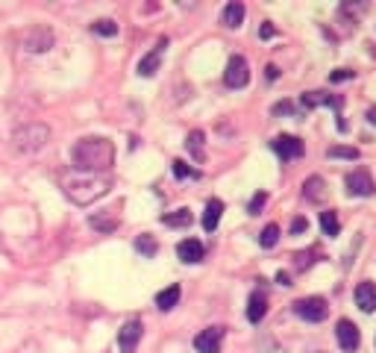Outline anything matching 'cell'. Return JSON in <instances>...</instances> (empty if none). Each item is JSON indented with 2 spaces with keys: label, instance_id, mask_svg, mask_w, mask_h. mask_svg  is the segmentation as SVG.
I'll return each instance as SVG.
<instances>
[{
  "label": "cell",
  "instance_id": "52a82bcc",
  "mask_svg": "<svg viewBox=\"0 0 376 353\" xmlns=\"http://www.w3.org/2000/svg\"><path fill=\"white\" fill-rule=\"evenodd\" d=\"M271 147H273V154H277L282 162H288V159H300L306 154V147H303V142H300L297 136H277L271 142Z\"/></svg>",
  "mask_w": 376,
  "mask_h": 353
},
{
  "label": "cell",
  "instance_id": "f546056e",
  "mask_svg": "<svg viewBox=\"0 0 376 353\" xmlns=\"http://www.w3.org/2000/svg\"><path fill=\"white\" fill-rule=\"evenodd\" d=\"M173 174H177L180 180H185V176H197V171H194V168H188L182 159H177V162H173Z\"/></svg>",
  "mask_w": 376,
  "mask_h": 353
},
{
  "label": "cell",
  "instance_id": "f1b7e54d",
  "mask_svg": "<svg viewBox=\"0 0 376 353\" xmlns=\"http://www.w3.org/2000/svg\"><path fill=\"white\" fill-rule=\"evenodd\" d=\"M265 200H268V195H265V192L253 195V200H250V206H247V212H250V215H259V209L265 206Z\"/></svg>",
  "mask_w": 376,
  "mask_h": 353
},
{
  "label": "cell",
  "instance_id": "4fadbf2b",
  "mask_svg": "<svg viewBox=\"0 0 376 353\" xmlns=\"http://www.w3.org/2000/svg\"><path fill=\"white\" fill-rule=\"evenodd\" d=\"M177 256L191 265V262H200L206 256V247H203V242H197V238H182L177 245Z\"/></svg>",
  "mask_w": 376,
  "mask_h": 353
},
{
  "label": "cell",
  "instance_id": "8fae6325",
  "mask_svg": "<svg viewBox=\"0 0 376 353\" xmlns=\"http://www.w3.org/2000/svg\"><path fill=\"white\" fill-rule=\"evenodd\" d=\"M347 192L356 197H370L373 195V180L365 168H359L353 174H347Z\"/></svg>",
  "mask_w": 376,
  "mask_h": 353
},
{
  "label": "cell",
  "instance_id": "d6a6232c",
  "mask_svg": "<svg viewBox=\"0 0 376 353\" xmlns=\"http://www.w3.org/2000/svg\"><path fill=\"white\" fill-rule=\"evenodd\" d=\"M309 256L311 254H297V268H309V262H311Z\"/></svg>",
  "mask_w": 376,
  "mask_h": 353
},
{
  "label": "cell",
  "instance_id": "d590c367",
  "mask_svg": "<svg viewBox=\"0 0 376 353\" xmlns=\"http://www.w3.org/2000/svg\"><path fill=\"white\" fill-rule=\"evenodd\" d=\"M280 77V68L277 65H268V80H277Z\"/></svg>",
  "mask_w": 376,
  "mask_h": 353
},
{
  "label": "cell",
  "instance_id": "5bb4252c",
  "mask_svg": "<svg viewBox=\"0 0 376 353\" xmlns=\"http://www.w3.org/2000/svg\"><path fill=\"white\" fill-rule=\"evenodd\" d=\"M300 104H303L306 109H315V106H332V109H341L344 100L341 97H332L327 92H306L303 97H300Z\"/></svg>",
  "mask_w": 376,
  "mask_h": 353
},
{
  "label": "cell",
  "instance_id": "4dcf8cb0",
  "mask_svg": "<svg viewBox=\"0 0 376 353\" xmlns=\"http://www.w3.org/2000/svg\"><path fill=\"white\" fill-rule=\"evenodd\" d=\"M353 77H356V71H350V68H338V71L330 74L332 83H344V80H353Z\"/></svg>",
  "mask_w": 376,
  "mask_h": 353
},
{
  "label": "cell",
  "instance_id": "d4e9b609",
  "mask_svg": "<svg viewBox=\"0 0 376 353\" xmlns=\"http://www.w3.org/2000/svg\"><path fill=\"white\" fill-rule=\"evenodd\" d=\"M259 242H262V247H273V245L280 242V227H277V224H268L265 230H262Z\"/></svg>",
  "mask_w": 376,
  "mask_h": 353
},
{
  "label": "cell",
  "instance_id": "4316f807",
  "mask_svg": "<svg viewBox=\"0 0 376 353\" xmlns=\"http://www.w3.org/2000/svg\"><path fill=\"white\" fill-rule=\"evenodd\" d=\"M89 224L94 227V230H100V233H112L118 227V221L115 218H106V215H92L89 218Z\"/></svg>",
  "mask_w": 376,
  "mask_h": 353
},
{
  "label": "cell",
  "instance_id": "9a60e30c",
  "mask_svg": "<svg viewBox=\"0 0 376 353\" xmlns=\"http://www.w3.org/2000/svg\"><path fill=\"white\" fill-rule=\"evenodd\" d=\"M356 304L361 312L376 309V283H359L356 286Z\"/></svg>",
  "mask_w": 376,
  "mask_h": 353
},
{
  "label": "cell",
  "instance_id": "e575fe53",
  "mask_svg": "<svg viewBox=\"0 0 376 353\" xmlns=\"http://www.w3.org/2000/svg\"><path fill=\"white\" fill-rule=\"evenodd\" d=\"M259 35H262V39H271V35H273V27H271V24H262Z\"/></svg>",
  "mask_w": 376,
  "mask_h": 353
},
{
  "label": "cell",
  "instance_id": "484cf974",
  "mask_svg": "<svg viewBox=\"0 0 376 353\" xmlns=\"http://www.w3.org/2000/svg\"><path fill=\"white\" fill-rule=\"evenodd\" d=\"M92 30H94L97 35H106V39H112V35H118V24L109 21V18H103V21H94Z\"/></svg>",
  "mask_w": 376,
  "mask_h": 353
},
{
  "label": "cell",
  "instance_id": "1f68e13d",
  "mask_svg": "<svg viewBox=\"0 0 376 353\" xmlns=\"http://www.w3.org/2000/svg\"><path fill=\"white\" fill-rule=\"evenodd\" d=\"M306 227H309V221H306V218H294V224H291V233H294V236H300V233L306 230Z\"/></svg>",
  "mask_w": 376,
  "mask_h": 353
},
{
  "label": "cell",
  "instance_id": "6da1fadb",
  "mask_svg": "<svg viewBox=\"0 0 376 353\" xmlns=\"http://www.w3.org/2000/svg\"><path fill=\"white\" fill-rule=\"evenodd\" d=\"M71 162H74V171H83V174L109 171L112 162H115V145L103 136L80 138V142L71 147Z\"/></svg>",
  "mask_w": 376,
  "mask_h": 353
},
{
  "label": "cell",
  "instance_id": "7a4b0ae2",
  "mask_svg": "<svg viewBox=\"0 0 376 353\" xmlns=\"http://www.w3.org/2000/svg\"><path fill=\"white\" fill-rule=\"evenodd\" d=\"M62 192H65V197L71 200V204H77V206H92L94 200L103 197L112 183L106 180V176H100V174H83V171H68V174H62Z\"/></svg>",
  "mask_w": 376,
  "mask_h": 353
},
{
  "label": "cell",
  "instance_id": "836d02e7",
  "mask_svg": "<svg viewBox=\"0 0 376 353\" xmlns=\"http://www.w3.org/2000/svg\"><path fill=\"white\" fill-rule=\"evenodd\" d=\"M273 112H277V115H282V112H294V106L285 100V104H277V106H273Z\"/></svg>",
  "mask_w": 376,
  "mask_h": 353
},
{
  "label": "cell",
  "instance_id": "cb8c5ba5",
  "mask_svg": "<svg viewBox=\"0 0 376 353\" xmlns=\"http://www.w3.org/2000/svg\"><path fill=\"white\" fill-rule=\"evenodd\" d=\"M135 250H139V254H144V256H156L159 245L153 242V236H139V238H135Z\"/></svg>",
  "mask_w": 376,
  "mask_h": 353
},
{
  "label": "cell",
  "instance_id": "7c38bea8",
  "mask_svg": "<svg viewBox=\"0 0 376 353\" xmlns=\"http://www.w3.org/2000/svg\"><path fill=\"white\" fill-rule=\"evenodd\" d=\"M165 47H168V42L165 39H162L153 50H150V54L139 62V74H142V77H153V74L159 71V65H162V54H165Z\"/></svg>",
  "mask_w": 376,
  "mask_h": 353
},
{
  "label": "cell",
  "instance_id": "5b68a950",
  "mask_svg": "<svg viewBox=\"0 0 376 353\" xmlns=\"http://www.w3.org/2000/svg\"><path fill=\"white\" fill-rule=\"evenodd\" d=\"M294 312L303 321L318 324V321H323L330 315V304L323 297H303V300H297V304H294Z\"/></svg>",
  "mask_w": 376,
  "mask_h": 353
},
{
  "label": "cell",
  "instance_id": "9c48e42d",
  "mask_svg": "<svg viewBox=\"0 0 376 353\" xmlns=\"http://www.w3.org/2000/svg\"><path fill=\"white\" fill-rule=\"evenodd\" d=\"M223 327H209V330L197 333L194 336V350L197 353H221V345H223Z\"/></svg>",
  "mask_w": 376,
  "mask_h": 353
},
{
  "label": "cell",
  "instance_id": "3957f363",
  "mask_svg": "<svg viewBox=\"0 0 376 353\" xmlns=\"http://www.w3.org/2000/svg\"><path fill=\"white\" fill-rule=\"evenodd\" d=\"M47 142H50V127L47 124H39V121H30V124H24V127H18L15 133H12V147L24 156L39 154V150L47 147Z\"/></svg>",
  "mask_w": 376,
  "mask_h": 353
},
{
  "label": "cell",
  "instance_id": "30bf717a",
  "mask_svg": "<svg viewBox=\"0 0 376 353\" xmlns=\"http://www.w3.org/2000/svg\"><path fill=\"white\" fill-rule=\"evenodd\" d=\"M335 336H338V345H341V350L347 353H353L359 345H361V333H359V327L350 321V318H341L335 327Z\"/></svg>",
  "mask_w": 376,
  "mask_h": 353
},
{
  "label": "cell",
  "instance_id": "83f0119b",
  "mask_svg": "<svg viewBox=\"0 0 376 353\" xmlns=\"http://www.w3.org/2000/svg\"><path fill=\"white\" fill-rule=\"evenodd\" d=\"M330 156L332 159H350V162H353V159H359V150L356 147H330Z\"/></svg>",
  "mask_w": 376,
  "mask_h": 353
},
{
  "label": "cell",
  "instance_id": "277c9868",
  "mask_svg": "<svg viewBox=\"0 0 376 353\" xmlns=\"http://www.w3.org/2000/svg\"><path fill=\"white\" fill-rule=\"evenodd\" d=\"M53 44H56V33L50 27H44V24L27 30V33H24V39H21V47L27 50V54H47Z\"/></svg>",
  "mask_w": 376,
  "mask_h": 353
},
{
  "label": "cell",
  "instance_id": "2e32d148",
  "mask_svg": "<svg viewBox=\"0 0 376 353\" xmlns=\"http://www.w3.org/2000/svg\"><path fill=\"white\" fill-rule=\"evenodd\" d=\"M244 15H247L244 3H238V0H232V3L223 6V15H221V21H223V27L238 30V27H241V21H244Z\"/></svg>",
  "mask_w": 376,
  "mask_h": 353
},
{
  "label": "cell",
  "instance_id": "ac0fdd59",
  "mask_svg": "<svg viewBox=\"0 0 376 353\" xmlns=\"http://www.w3.org/2000/svg\"><path fill=\"white\" fill-rule=\"evenodd\" d=\"M221 215H223V200L212 197L209 204H206V212H203V230H206V233L218 230V224H221Z\"/></svg>",
  "mask_w": 376,
  "mask_h": 353
},
{
  "label": "cell",
  "instance_id": "74e56055",
  "mask_svg": "<svg viewBox=\"0 0 376 353\" xmlns=\"http://www.w3.org/2000/svg\"><path fill=\"white\" fill-rule=\"evenodd\" d=\"M368 121H370L373 127H376V106H373V109H368Z\"/></svg>",
  "mask_w": 376,
  "mask_h": 353
},
{
  "label": "cell",
  "instance_id": "7402d4cb",
  "mask_svg": "<svg viewBox=\"0 0 376 353\" xmlns=\"http://www.w3.org/2000/svg\"><path fill=\"white\" fill-rule=\"evenodd\" d=\"M321 230H323V236H330V238H335L338 233H341V221H338V212H332V209L321 212Z\"/></svg>",
  "mask_w": 376,
  "mask_h": 353
},
{
  "label": "cell",
  "instance_id": "ba28073f",
  "mask_svg": "<svg viewBox=\"0 0 376 353\" xmlns=\"http://www.w3.org/2000/svg\"><path fill=\"white\" fill-rule=\"evenodd\" d=\"M142 333H144V327H142V321L139 318H133V321H127L118 330V347H121V353H135V347H139V342H142Z\"/></svg>",
  "mask_w": 376,
  "mask_h": 353
},
{
  "label": "cell",
  "instance_id": "8d00e7d4",
  "mask_svg": "<svg viewBox=\"0 0 376 353\" xmlns=\"http://www.w3.org/2000/svg\"><path fill=\"white\" fill-rule=\"evenodd\" d=\"M277 283H282V286H291V283H288V274H282V271L277 274Z\"/></svg>",
  "mask_w": 376,
  "mask_h": 353
},
{
  "label": "cell",
  "instance_id": "8992f818",
  "mask_svg": "<svg viewBox=\"0 0 376 353\" xmlns=\"http://www.w3.org/2000/svg\"><path fill=\"white\" fill-rule=\"evenodd\" d=\"M223 83L230 88H244L250 83V68H247V59L244 56H232L227 62V71H223Z\"/></svg>",
  "mask_w": 376,
  "mask_h": 353
},
{
  "label": "cell",
  "instance_id": "44dd1931",
  "mask_svg": "<svg viewBox=\"0 0 376 353\" xmlns=\"http://www.w3.org/2000/svg\"><path fill=\"white\" fill-rule=\"evenodd\" d=\"M203 142H206V136L203 130H194V133H188L185 138V147H188V154L194 156V162H203L206 159V150H203Z\"/></svg>",
  "mask_w": 376,
  "mask_h": 353
},
{
  "label": "cell",
  "instance_id": "ffe728a7",
  "mask_svg": "<svg viewBox=\"0 0 376 353\" xmlns=\"http://www.w3.org/2000/svg\"><path fill=\"white\" fill-rule=\"evenodd\" d=\"M303 195H306V200H311V204H323V197H327V188H323L321 176H309V180L303 183Z\"/></svg>",
  "mask_w": 376,
  "mask_h": 353
},
{
  "label": "cell",
  "instance_id": "603a6c76",
  "mask_svg": "<svg viewBox=\"0 0 376 353\" xmlns=\"http://www.w3.org/2000/svg\"><path fill=\"white\" fill-rule=\"evenodd\" d=\"M162 224L168 227H188L191 224V209H177V212H168V215H162Z\"/></svg>",
  "mask_w": 376,
  "mask_h": 353
},
{
  "label": "cell",
  "instance_id": "d6986e66",
  "mask_svg": "<svg viewBox=\"0 0 376 353\" xmlns=\"http://www.w3.org/2000/svg\"><path fill=\"white\" fill-rule=\"evenodd\" d=\"M180 295H182V288L180 286H168V288H162V292L156 295V306L162 309V312H168V309H173L180 304Z\"/></svg>",
  "mask_w": 376,
  "mask_h": 353
},
{
  "label": "cell",
  "instance_id": "e0dca14e",
  "mask_svg": "<svg viewBox=\"0 0 376 353\" xmlns=\"http://www.w3.org/2000/svg\"><path fill=\"white\" fill-rule=\"evenodd\" d=\"M265 312H268V297L262 292H253V295H250V300H247V321L259 324L262 318H265Z\"/></svg>",
  "mask_w": 376,
  "mask_h": 353
}]
</instances>
